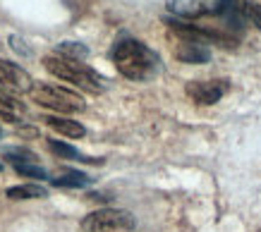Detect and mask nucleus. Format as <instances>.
<instances>
[{"mask_svg": "<svg viewBox=\"0 0 261 232\" xmlns=\"http://www.w3.org/2000/svg\"><path fill=\"white\" fill-rule=\"evenodd\" d=\"M113 63H115V67H118V72L122 77L132 81H146L159 72V55L149 46H144L142 41L125 39L115 43Z\"/></svg>", "mask_w": 261, "mask_h": 232, "instance_id": "obj_1", "label": "nucleus"}, {"mask_svg": "<svg viewBox=\"0 0 261 232\" xmlns=\"http://www.w3.org/2000/svg\"><path fill=\"white\" fill-rule=\"evenodd\" d=\"M43 67L53 77L70 81V84L84 89L89 94H101L103 86H106L101 74L91 70L87 63H82V60H72V57H63V55H48L43 60Z\"/></svg>", "mask_w": 261, "mask_h": 232, "instance_id": "obj_2", "label": "nucleus"}, {"mask_svg": "<svg viewBox=\"0 0 261 232\" xmlns=\"http://www.w3.org/2000/svg\"><path fill=\"white\" fill-rule=\"evenodd\" d=\"M32 98L41 108H50L56 112H63V115H72V112H82L87 108L84 98L80 94H74L70 89L58 86V84H34L32 89Z\"/></svg>", "mask_w": 261, "mask_h": 232, "instance_id": "obj_3", "label": "nucleus"}, {"mask_svg": "<svg viewBox=\"0 0 261 232\" xmlns=\"http://www.w3.org/2000/svg\"><path fill=\"white\" fill-rule=\"evenodd\" d=\"M135 216L120 208H101L82 220V232H135Z\"/></svg>", "mask_w": 261, "mask_h": 232, "instance_id": "obj_4", "label": "nucleus"}, {"mask_svg": "<svg viewBox=\"0 0 261 232\" xmlns=\"http://www.w3.org/2000/svg\"><path fill=\"white\" fill-rule=\"evenodd\" d=\"M34 84L36 81L32 79V74L27 70L0 57V86L3 89H12V91H19V94H32Z\"/></svg>", "mask_w": 261, "mask_h": 232, "instance_id": "obj_5", "label": "nucleus"}, {"mask_svg": "<svg viewBox=\"0 0 261 232\" xmlns=\"http://www.w3.org/2000/svg\"><path fill=\"white\" fill-rule=\"evenodd\" d=\"M187 96L192 101H197V103H204V105H211L216 101H221L223 94L228 91V81L225 79H204V81H190L187 86Z\"/></svg>", "mask_w": 261, "mask_h": 232, "instance_id": "obj_6", "label": "nucleus"}, {"mask_svg": "<svg viewBox=\"0 0 261 232\" xmlns=\"http://www.w3.org/2000/svg\"><path fill=\"white\" fill-rule=\"evenodd\" d=\"M43 122H46L53 132L70 136V139H80V136L87 134V129L82 127L77 120H67V118H60V115H48V118H43Z\"/></svg>", "mask_w": 261, "mask_h": 232, "instance_id": "obj_7", "label": "nucleus"}, {"mask_svg": "<svg viewBox=\"0 0 261 232\" xmlns=\"http://www.w3.org/2000/svg\"><path fill=\"white\" fill-rule=\"evenodd\" d=\"M27 112L22 101H17L15 96H10L5 91H0V118L8 122H19L22 115Z\"/></svg>", "mask_w": 261, "mask_h": 232, "instance_id": "obj_8", "label": "nucleus"}, {"mask_svg": "<svg viewBox=\"0 0 261 232\" xmlns=\"http://www.w3.org/2000/svg\"><path fill=\"white\" fill-rule=\"evenodd\" d=\"M8 199H43L48 196L46 187H41V184H19V187H10L8 192Z\"/></svg>", "mask_w": 261, "mask_h": 232, "instance_id": "obj_9", "label": "nucleus"}, {"mask_svg": "<svg viewBox=\"0 0 261 232\" xmlns=\"http://www.w3.org/2000/svg\"><path fill=\"white\" fill-rule=\"evenodd\" d=\"M48 149L56 153V156H60V158H67V160H84V163H101V160H94V158H87V156H82L74 146L65 144V141H58V139H50L48 141Z\"/></svg>", "mask_w": 261, "mask_h": 232, "instance_id": "obj_10", "label": "nucleus"}, {"mask_svg": "<svg viewBox=\"0 0 261 232\" xmlns=\"http://www.w3.org/2000/svg\"><path fill=\"white\" fill-rule=\"evenodd\" d=\"M3 156L12 160L15 165H34L36 163V153L29 151V149H22V146H5Z\"/></svg>", "mask_w": 261, "mask_h": 232, "instance_id": "obj_11", "label": "nucleus"}, {"mask_svg": "<svg viewBox=\"0 0 261 232\" xmlns=\"http://www.w3.org/2000/svg\"><path fill=\"white\" fill-rule=\"evenodd\" d=\"M56 187H70V189H80V187H87L91 184V177H87L84 172H77V170H67L65 175L56 177L53 180Z\"/></svg>", "mask_w": 261, "mask_h": 232, "instance_id": "obj_12", "label": "nucleus"}, {"mask_svg": "<svg viewBox=\"0 0 261 232\" xmlns=\"http://www.w3.org/2000/svg\"><path fill=\"white\" fill-rule=\"evenodd\" d=\"M240 17H242V22L256 26L261 32V3H249V0L240 3Z\"/></svg>", "mask_w": 261, "mask_h": 232, "instance_id": "obj_13", "label": "nucleus"}, {"mask_svg": "<svg viewBox=\"0 0 261 232\" xmlns=\"http://www.w3.org/2000/svg\"><path fill=\"white\" fill-rule=\"evenodd\" d=\"M58 55L72 57V60H84V57L89 55V48L82 46V43H77V41H63V43L58 46Z\"/></svg>", "mask_w": 261, "mask_h": 232, "instance_id": "obj_14", "label": "nucleus"}, {"mask_svg": "<svg viewBox=\"0 0 261 232\" xmlns=\"http://www.w3.org/2000/svg\"><path fill=\"white\" fill-rule=\"evenodd\" d=\"M15 170L24 177H32V180H46V170L39 168V165H15Z\"/></svg>", "mask_w": 261, "mask_h": 232, "instance_id": "obj_15", "label": "nucleus"}, {"mask_svg": "<svg viewBox=\"0 0 261 232\" xmlns=\"http://www.w3.org/2000/svg\"><path fill=\"white\" fill-rule=\"evenodd\" d=\"M10 43H12V48H15L17 53H24V55H29V48L24 46V41L19 39V36H10Z\"/></svg>", "mask_w": 261, "mask_h": 232, "instance_id": "obj_16", "label": "nucleus"}, {"mask_svg": "<svg viewBox=\"0 0 261 232\" xmlns=\"http://www.w3.org/2000/svg\"><path fill=\"white\" fill-rule=\"evenodd\" d=\"M0 170H3V163H0Z\"/></svg>", "mask_w": 261, "mask_h": 232, "instance_id": "obj_17", "label": "nucleus"}]
</instances>
